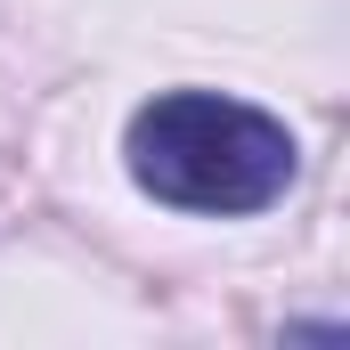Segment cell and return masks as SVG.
<instances>
[{
  "instance_id": "1",
  "label": "cell",
  "mask_w": 350,
  "mask_h": 350,
  "mask_svg": "<svg viewBox=\"0 0 350 350\" xmlns=\"http://www.w3.org/2000/svg\"><path fill=\"white\" fill-rule=\"evenodd\" d=\"M122 163L131 179L172 204V212H204V220H245L269 212L293 172H301V147L293 131L245 106V98H220V90H163L131 114L122 131Z\"/></svg>"
}]
</instances>
